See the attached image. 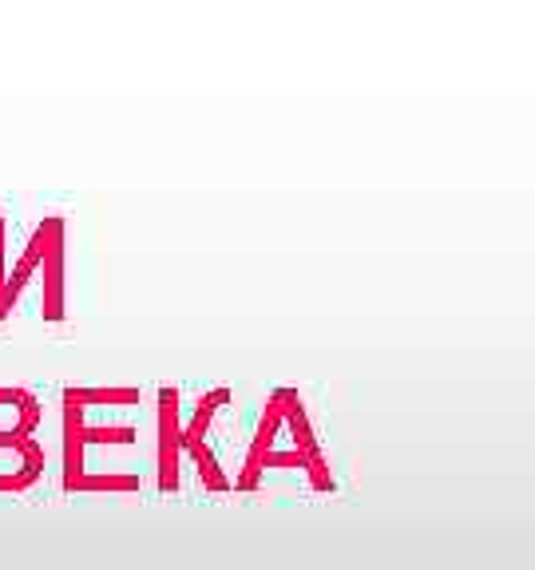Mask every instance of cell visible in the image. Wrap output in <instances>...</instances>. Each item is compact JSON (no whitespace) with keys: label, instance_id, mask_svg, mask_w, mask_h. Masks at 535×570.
Returning a JSON list of instances; mask_svg holds the SVG:
<instances>
[{"label":"cell","instance_id":"3","mask_svg":"<svg viewBox=\"0 0 535 570\" xmlns=\"http://www.w3.org/2000/svg\"><path fill=\"white\" fill-rule=\"evenodd\" d=\"M234 392L231 389H206L191 409H183V392L171 384L159 392V432H155V468H159V488L175 491L183 480V463H195V475L211 491H226V468L206 440L211 428L218 424L226 409H231Z\"/></svg>","mask_w":535,"mask_h":570},{"label":"cell","instance_id":"1","mask_svg":"<svg viewBox=\"0 0 535 570\" xmlns=\"http://www.w3.org/2000/svg\"><path fill=\"white\" fill-rule=\"evenodd\" d=\"M143 475L139 424L99 412L96 389L64 392V488L139 491Z\"/></svg>","mask_w":535,"mask_h":570},{"label":"cell","instance_id":"2","mask_svg":"<svg viewBox=\"0 0 535 570\" xmlns=\"http://www.w3.org/2000/svg\"><path fill=\"white\" fill-rule=\"evenodd\" d=\"M266 472H298L310 475L318 488H330V463H325V452H321L310 409L298 396V389H285V384L270 392L266 404H262L246 460H242L239 488L254 491Z\"/></svg>","mask_w":535,"mask_h":570},{"label":"cell","instance_id":"4","mask_svg":"<svg viewBox=\"0 0 535 570\" xmlns=\"http://www.w3.org/2000/svg\"><path fill=\"white\" fill-rule=\"evenodd\" d=\"M9 218L0 214V321L9 317L28 294H40V317L64 321L68 313V218L48 214L17 249V258L4 262L9 249Z\"/></svg>","mask_w":535,"mask_h":570}]
</instances>
